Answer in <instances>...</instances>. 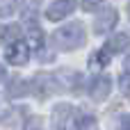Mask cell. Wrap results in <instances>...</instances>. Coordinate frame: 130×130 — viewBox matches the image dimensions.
I'll use <instances>...</instances> for the list:
<instances>
[{"instance_id":"1","label":"cell","mask_w":130,"mask_h":130,"mask_svg":"<svg viewBox=\"0 0 130 130\" xmlns=\"http://www.w3.org/2000/svg\"><path fill=\"white\" fill-rule=\"evenodd\" d=\"M87 41V34H85V25L73 21V23H66L64 27L55 30L50 34V43L59 50H73V48H80L82 43Z\"/></svg>"},{"instance_id":"2","label":"cell","mask_w":130,"mask_h":130,"mask_svg":"<svg viewBox=\"0 0 130 130\" xmlns=\"http://www.w3.org/2000/svg\"><path fill=\"white\" fill-rule=\"evenodd\" d=\"M73 117V105L69 103H59L53 107V117H50V130H66Z\"/></svg>"},{"instance_id":"3","label":"cell","mask_w":130,"mask_h":130,"mask_svg":"<svg viewBox=\"0 0 130 130\" xmlns=\"http://www.w3.org/2000/svg\"><path fill=\"white\" fill-rule=\"evenodd\" d=\"M117 21H119L117 9H112V7L103 9V11L96 16V21H94V30H96V34H105V32H110V30L117 25Z\"/></svg>"},{"instance_id":"4","label":"cell","mask_w":130,"mask_h":130,"mask_svg":"<svg viewBox=\"0 0 130 130\" xmlns=\"http://www.w3.org/2000/svg\"><path fill=\"white\" fill-rule=\"evenodd\" d=\"M30 53H32V50H30V46H27L25 41H16V43H11V46L7 48L5 57H7V62H9V64L21 66V64H25V62H27Z\"/></svg>"},{"instance_id":"5","label":"cell","mask_w":130,"mask_h":130,"mask_svg":"<svg viewBox=\"0 0 130 130\" xmlns=\"http://www.w3.org/2000/svg\"><path fill=\"white\" fill-rule=\"evenodd\" d=\"M73 9H75V0H55L48 7L46 16H48V21H62L69 14H73Z\"/></svg>"},{"instance_id":"6","label":"cell","mask_w":130,"mask_h":130,"mask_svg":"<svg viewBox=\"0 0 130 130\" xmlns=\"http://www.w3.org/2000/svg\"><path fill=\"white\" fill-rule=\"evenodd\" d=\"M110 89H112V80H110L107 75H98V78L91 82V87H89V96L101 103V101H105V98L110 96Z\"/></svg>"},{"instance_id":"7","label":"cell","mask_w":130,"mask_h":130,"mask_svg":"<svg viewBox=\"0 0 130 130\" xmlns=\"http://www.w3.org/2000/svg\"><path fill=\"white\" fill-rule=\"evenodd\" d=\"M27 46H30V50L43 48V32L37 25V21H30V25H27Z\"/></svg>"},{"instance_id":"8","label":"cell","mask_w":130,"mask_h":130,"mask_svg":"<svg viewBox=\"0 0 130 130\" xmlns=\"http://www.w3.org/2000/svg\"><path fill=\"white\" fill-rule=\"evenodd\" d=\"M110 62H112V53H110V50H107V46H105V48H98V50L89 57V69L101 71V69H105Z\"/></svg>"},{"instance_id":"9","label":"cell","mask_w":130,"mask_h":130,"mask_svg":"<svg viewBox=\"0 0 130 130\" xmlns=\"http://www.w3.org/2000/svg\"><path fill=\"white\" fill-rule=\"evenodd\" d=\"M21 41V25L11 23V25H0V43H16Z\"/></svg>"},{"instance_id":"10","label":"cell","mask_w":130,"mask_h":130,"mask_svg":"<svg viewBox=\"0 0 130 130\" xmlns=\"http://www.w3.org/2000/svg\"><path fill=\"white\" fill-rule=\"evenodd\" d=\"M27 91H32V85H30V82H23L21 78H11V80H9V87H7V96H9V98L25 96Z\"/></svg>"},{"instance_id":"11","label":"cell","mask_w":130,"mask_h":130,"mask_svg":"<svg viewBox=\"0 0 130 130\" xmlns=\"http://www.w3.org/2000/svg\"><path fill=\"white\" fill-rule=\"evenodd\" d=\"M128 46H130V34H126V32H117V34L107 41V50H110V53L126 50Z\"/></svg>"},{"instance_id":"12","label":"cell","mask_w":130,"mask_h":130,"mask_svg":"<svg viewBox=\"0 0 130 130\" xmlns=\"http://www.w3.org/2000/svg\"><path fill=\"white\" fill-rule=\"evenodd\" d=\"M73 130H96V119L91 114H78L73 121Z\"/></svg>"},{"instance_id":"13","label":"cell","mask_w":130,"mask_h":130,"mask_svg":"<svg viewBox=\"0 0 130 130\" xmlns=\"http://www.w3.org/2000/svg\"><path fill=\"white\" fill-rule=\"evenodd\" d=\"M23 0H0V16H9L21 7Z\"/></svg>"},{"instance_id":"14","label":"cell","mask_w":130,"mask_h":130,"mask_svg":"<svg viewBox=\"0 0 130 130\" xmlns=\"http://www.w3.org/2000/svg\"><path fill=\"white\" fill-rule=\"evenodd\" d=\"M23 130H43V121H41V117H30V119L25 121Z\"/></svg>"},{"instance_id":"15","label":"cell","mask_w":130,"mask_h":130,"mask_svg":"<svg viewBox=\"0 0 130 130\" xmlns=\"http://www.w3.org/2000/svg\"><path fill=\"white\" fill-rule=\"evenodd\" d=\"M119 87H121V91H123V94L130 98V73L119 75Z\"/></svg>"},{"instance_id":"16","label":"cell","mask_w":130,"mask_h":130,"mask_svg":"<svg viewBox=\"0 0 130 130\" xmlns=\"http://www.w3.org/2000/svg\"><path fill=\"white\" fill-rule=\"evenodd\" d=\"M103 2H105V0H82V7L89 9V11H94V9H98Z\"/></svg>"},{"instance_id":"17","label":"cell","mask_w":130,"mask_h":130,"mask_svg":"<svg viewBox=\"0 0 130 130\" xmlns=\"http://www.w3.org/2000/svg\"><path fill=\"white\" fill-rule=\"evenodd\" d=\"M121 130H130V114L121 117Z\"/></svg>"},{"instance_id":"18","label":"cell","mask_w":130,"mask_h":130,"mask_svg":"<svg viewBox=\"0 0 130 130\" xmlns=\"http://www.w3.org/2000/svg\"><path fill=\"white\" fill-rule=\"evenodd\" d=\"M2 78H5V69L0 66V82H2Z\"/></svg>"},{"instance_id":"19","label":"cell","mask_w":130,"mask_h":130,"mask_svg":"<svg viewBox=\"0 0 130 130\" xmlns=\"http://www.w3.org/2000/svg\"><path fill=\"white\" fill-rule=\"evenodd\" d=\"M126 66L130 69V53H128V57H126Z\"/></svg>"},{"instance_id":"20","label":"cell","mask_w":130,"mask_h":130,"mask_svg":"<svg viewBox=\"0 0 130 130\" xmlns=\"http://www.w3.org/2000/svg\"><path fill=\"white\" fill-rule=\"evenodd\" d=\"M128 16H130V5H128Z\"/></svg>"}]
</instances>
